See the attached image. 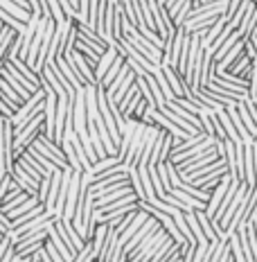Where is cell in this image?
<instances>
[{
	"mask_svg": "<svg viewBox=\"0 0 257 262\" xmlns=\"http://www.w3.org/2000/svg\"><path fill=\"white\" fill-rule=\"evenodd\" d=\"M79 185H81V172H79V170H73V174H70L68 194H65V204H63V217H61V220H73L75 206H77V199H79Z\"/></svg>",
	"mask_w": 257,
	"mask_h": 262,
	"instance_id": "obj_4",
	"label": "cell"
},
{
	"mask_svg": "<svg viewBox=\"0 0 257 262\" xmlns=\"http://www.w3.org/2000/svg\"><path fill=\"white\" fill-rule=\"evenodd\" d=\"M145 111H147V102L140 97L138 104L133 106V111H131V116H129V118H133V120H142V116H145Z\"/></svg>",
	"mask_w": 257,
	"mask_h": 262,
	"instance_id": "obj_29",
	"label": "cell"
},
{
	"mask_svg": "<svg viewBox=\"0 0 257 262\" xmlns=\"http://www.w3.org/2000/svg\"><path fill=\"white\" fill-rule=\"evenodd\" d=\"M118 48H111L108 46L106 50H104L102 54H100V59H97V63H95V68H92V75H95V84H100V79L104 77V73L108 70V66L113 63V59L118 57Z\"/></svg>",
	"mask_w": 257,
	"mask_h": 262,
	"instance_id": "obj_8",
	"label": "cell"
},
{
	"mask_svg": "<svg viewBox=\"0 0 257 262\" xmlns=\"http://www.w3.org/2000/svg\"><path fill=\"white\" fill-rule=\"evenodd\" d=\"M160 70H162V75H165L167 84L172 86L174 95H176V97H183V95H185V91H188V86H185L183 77L178 75V70L174 68V66H160Z\"/></svg>",
	"mask_w": 257,
	"mask_h": 262,
	"instance_id": "obj_9",
	"label": "cell"
},
{
	"mask_svg": "<svg viewBox=\"0 0 257 262\" xmlns=\"http://www.w3.org/2000/svg\"><path fill=\"white\" fill-rule=\"evenodd\" d=\"M59 185H61V170H54L52 177H50V188H48V196L43 201L48 212L54 215V201H57V194H59Z\"/></svg>",
	"mask_w": 257,
	"mask_h": 262,
	"instance_id": "obj_11",
	"label": "cell"
},
{
	"mask_svg": "<svg viewBox=\"0 0 257 262\" xmlns=\"http://www.w3.org/2000/svg\"><path fill=\"white\" fill-rule=\"evenodd\" d=\"M54 228H57V233L63 237V242L68 244V247L73 249L75 253H79V251L84 249L86 239L81 237L79 233L73 228V224H70V220H54Z\"/></svg>",
	"mask_w": 257,
	"mask_h": 262,
	"instance_id": "obj_2",
	"label": "cell"
},
{
	"mask_svg": "<svg viewBox=\"0 0 257 262\" xmlns=\"http://www.w3.org/2000/svg\"><path fill=\"white\" fill-rule=\"evenodd\" d=\"M151 75H154V77H156V81H158V89H160V93H162V95H165V102H167V100H174V97H176V95H174L172 86L167 84V79H165V75H162V70H160V68H156Z\"/></svg>",
	"mask_w": 257,
	"mask_h": 262,
	"instance_id": "obj_18",
	"label": "cell"
},
{
	"mask_svg": "<svg viewBox=\"0 0 257 262\" xmlns=\"http://www.w3.org/2000/svg\"><path fill=\"white\" fill-rule=\"evenodd\" d=\"M63 57L68 59V63L73 66L75 73H77L79 77L84 79V84H95V75H92V68H90V63L84 59V54L77 52V50L73 48V50H70L68 54H63Z\"/></svg>",
	"mask_w": 257,
	"mask_h": 262,
	"instance_id": "obj_5",
	"label": "cell"
},
{
	"mask_svg": "<svg viewBox=\"0 0 257 262\" xmlns=\"http://www.w3.org/2000/svg\"><path fill=\"white\" fill-rule=\"evenodd\" d=\"M75 41H77V30H75V23H73V25H70V30H68V36H65V41H63V46H61V52H59V54H68L75 48Z\"/></svg>",
	"mask_w": 257,
	"mask_h": 262,
	"instance_id": "obj_25",
	"label": "cell"
},
{
	"mask_svg": "<svg viewBox=\"0 0 257 262\" xmlns=\"http://www.w3.org/2000/svg\"><path fill=\"white\" fill-rule=\"evenodd\" d=\"M135 84H138V89H140V95H142V100H145V102H147V104H149V106H156L154 93H151L149 84H147L145 75H142V77H135ZM156 108H158V106H156Z\"/></svg>",
	"mask_w": 257,
	"mask_h": 262,
	"instance_id": "obj_19",
	"label": "cell"
},
{
	"mask_svg": "<svg viewBox=\"0 0 257 262\" xmlns=\"http://www.w3.org/2000/svg\"><path fill=\"white\" fill-rule=\"evenodd\" d=\"M215 113H217L219 122H221L223 131H226V138H228V140H232L235 145H244V143H242V138H239V134H237V129H235V124H232L230 116H228L226 106H223V108H219V111H215Z\"/></svg>",
	"mask_w": 257,
	"mask_h": 262,
	"instance_id": "obj_10",
	"label": "cell"
},
{
	"mask_svg": "<svg viewBox=\"0 0 257 262\" xmlns=\"http://www.w3.org/2000/svg\"><path fill=\"white\" fill-rule=\"evenodd\" d=\"M30 147V145H27ZM32 147H34L36 151H41L43 156L48 158V161H52L57 167H68V161H65V156H63V149H61V145L59 143H54L52 138H48V136H43L39 134L34 140H32Z\"/></svg>",
	"mask_w": 257,
	"mask_h": 262,
	"instance_id": "obj_1",
	"label": "cell"
},
{
	"mask_svg": "<svg viewBox=\"0 0 257 262\" xmlns=\"http://www.w3.org/2000/svg\"><path fill=\"white\" fill-rule=\"evenodd\" d=\"M14 111H16V108H14V106H9L7 102H5L3 97H0V116H5V118H12V116H14Z\"/></svg>",
	"mask_w": 257,
	"mask_h": 262,
	"instance_id": "obj_31",
	"label": "cell"
},
{
	"mask_svg": "<svg viewBox=\"0 0 257 262\" xmlns=\"http://www.w3.org/2000/svg\"><path fill=\"white\" fill-rule=\"evenodd\" d=\"M147 172H149V179H151V185H154L156 196H162L165 194V188H162V183H160V177H158L156 165H147Z\"/></svg>",
	"mask_w": 257,
	"mask_h": 262,
	"instance_id": "obj_22",
	"label": "cell"
},
{
	"mask_svg": "<svg viewBox=\"0 0 257 262\" xmlns=\"http://www.w3.org/2000/svg\"><path fill=\"white\" fill-rule=\"evenodd\" d=\"M0 7L5 9L9 16H14V18H18L20 23H27V18H30V9H23V7H18L16 3H12V0H0Z\"/></svg>",
	"mask_w": 257,
	"mask_h": 262,
	"instance_id": "obj_13",
	"label": "cell"
},
{
	"mask_svg": "<svg viewBox=\"0 0 257 262\" xmlns=\"http://www.w3.org/2000/svg\"><path fill=\"white\" fill-rule=\"evenodd\" d=\"M9 228H12V222H9V217L5 215L3 210H0V233H5V235H7Z\"/></svg>",
	"mask_w": 257,
	"mask_h": 262,
	"instance_id": "obj_30",
	"label": "cell"
},
{
	"mask_svg": "<svg viewBox=\"0 0 257 262\" xmlns=\"http://www.w3.org/2000/svg\"><path fill=\"white\" fill-rule=\"evenodd\" d=\"M25 149H27V151H30V156H32V158H34V161H36V163H39V165H41V167H45V170H48V172H54V170H61V167H57V165H54V163H52V161H48V158H45V156H43V154H41V151H36V149H34V147H32V145H30V147H25Z\"/></svg>",
	"mask_w": 257,
	"mask_h": 262,
	"instance_id": "obj_20",
	"label": "cell"
},
{
	"mask_svg": "<svg viewBox=\"0 0 257 262\" xmlns=\"http://www.w3.org/2000/svg\"><path fill=\"white\" fill-rule=\"evenodd\" d=\"M43 242H45V239H39V242H32V244H25V247L16 249L14 253H16V255H20V258H30V255H34L36 251L43 247Z\"/></svg>",
	"mask_w": 257,
	"mask_h": 262,
	"instance_id": "obj_23",
	"label": "cell"
},
{
	"mask_svg": "<svg viewBox=\"0 0 257 262\" xmlns=\"http://www.w3.org/2000/svg\"><path fill=\"white\" fill-rule=\"evenodd\" d=\"M230 181H232V177L228 172H223L221 174V181H219L215 188H212V194H210V199L205 201V215L207 217H212L217 212V208H219V204H221V199H223V192L228 190V185H230Z\"/></svg>",
	"mask_w": 257,
	"mask_h": 262,
	"instance_id": "obj_6",
	"label": "cell"
},
{
	"mask_svg": "<svg viewBox=\"0 0 257 262\" xmlns=\"http://www.w3.org/2000/svg\"><path fill=\"white\" fill-rule=\"evenodd\" d=\"M122 63H124V54H122V52H118V57L113 59V63L108 66V70H106V73H104V77L100 79V86H104V89H106V86L111 84L113 79H115V75L120 73V68H122Z\"/></svg>",
	"mask_w": 257,
	"mask_h": 262,
	"instance_id": "obj_15",
	"label": "cell"
},
{
	"mask_svg": "<svg viewBox=\"0 0 257 262\" xmlns=\"http://www.w3.org/2000/svg\"><path fill=\"white\" fill-rule=\"evenodd\" d=\"M253 36H257V5H255V9H253V16H250L248 32H246L244 41H250V39H253Z\"/></svg>",
	"mask_w": 257,
	"mask_h": 262,
	"instance_id": "obj_28",
	"label": "cell"
},
{
	"mask_svg": "<svg viewBox=\"0 0 257 262\" xmlns=\"http://www.w3.org/2000/svg\"><path fill=\"white\" fill-rule=\"evenodd\" d=\"M145 134H147V122L138 120L135 131H133V138H131V145H129V151H127V156H124V163H127V165H138L140 154H142V145H145Z\"/></svg>",
	"mask_w": 257,
	"mask_h": 262,
	"instance_id": "obj_3",
	"label": "cell"
},
{
	"mask_svg": "<svg viewBox=\"0 0 257 262\" xmlns=\"http://www.w3.org/2000/svg\"><path fill=\"white\" fill-rule=\"evenodd\" d=\"M239 39H242V34H239L237 30H232V32H230V36H228V39L223 41L221 46H219L217 50H215V54H212V59H215V61H221V59H223V54H226L228 50H230V48H232V46H235V43H237Z\"/></svg>",
	"mask_w": 257,
	"mask_h": 262,
	"instance_id": "obj_17",
	"label": "cell"
},
{
	"mask_svg": "<svg viewBox=\"0 0 257 262\" xmlns=\"http://www.w3.org/2000/svg\"><path fill=\"white\" fill-rule=\"evenodd\" d=\"M194 217H196V222H199V226H201V231H203V235H205L207 239H217V231H215V226H212L210 217L205 215V210H194Z\"/></svg>",
	"mask_w": 257,
	"mask_h": 262,
	"instance_id": "obj_16",
	"label": "cell"
},
{
	"mask_svg": "<svg viewBox=\"0 0 257 262\" xmlns=\"http://www.w3.org/2000/svg\"><path fill=\"white\" fill-rule=\"evenodd\" d=\"M7 61L12 63L14 68L18 70V73L23 75L25 79H30V81H32V84H34V86H41V75L36 73V70H32L30 66H27V63H25V61H23V59H20V57H12V59H7Z\"/></svg>",
	"mask_w": 257,
	"mask_h": 262,
	"instance_id": "obj_12",
	"label": "cell"
},
{
	"mask_svg": "<svg viewBox=\"0 0 257 262\" xmlns=\"http://www.w3.org/2000/svg\"><path fill=\"white\" fill-rule=\"evenodd\" d=\"M52 61L57 63V68L61 70V75H63V77L68 79L70 84H73V89H75V91H77V89H81V86H86V84H84V79H81L79 75L75 73V70H73V66L68 63V59H65L63 54H57V57H54Z\"/></svg>",
	"mask_w": 257,
	"mask_h": 262,
	"instance_id": "obj_7",
	"label": "cell"
},
{
	"mask_svg": "<svg viewBox=\"0 0 257 262\" xmlns=\"http://www.w3.org/2000/svg\"><path fill=\"white\" fill-rule=\"evenodd\" d=\"M36 204H41V201H39V199H36V194H30V196H27V199H25V201H20V204H18V206H14V208H12V210H9V212H5V215H7V217H9V222H12V220H16V217L25 215V212H27V210H30V208H34V206H36Z\"/></svg>",
	"mask_w": 257,
	"mask_h": 262,
	"instance_id": "obj_14",
	"label": "cell"
},
{
	"mask_svg": "<svg viewBox=\"0 0 257 262\" xmlns=\"http://www.w3.org/2000/svg\"><path fill=\"white\" fill-rule=\"evenodd\" d=\"M50 177H52V174H45V177H43L41 181H39V188H36V199H39L41 204L45 201V196H48V188H50Z\"/></svg>",
	"mask_w": 257,
	"mask_h": 262,
	"instance_id": "obj_27",
	"label": "cell"
},
{
	"mask_svg": "<svg viewBox=\"0 0 257 262\" xmlns=\"http://www.w3.org/2000/svg\"><path fill=\"white\" fill-rule=\"evenodd\" d=\"M3 237H5V233H0V239H3Z\"/></svg>",
	"mask_w": 257,
	"mask_h": 262,
	"instance_id": "obj_33",
	"label": "cell"
},
{
	"mask_svg": "<svg viewBox=\"0 0 257 262\" xmlns=\"http://www.w3.org/2000/svg\"><path fill=\"white\" fill-rule=\"evenodd\" d=\"M145 79H147V84H149L151 93H154L156 106H162V104H165V95H162L160 89H158V81H156V77H154V75H151V73H147V75H145Z\"/></svg>",
	"mask_w": 257,
	"mask_h": 262,
	"instance_id": "obj_21",
	"label": "cell"
},
{
	"mask_svg": "<svg viewBox=\"0 0 257 262\" xmlns=\"http://www.w3.org/2000/svg\"><path fill=\"white\" fill-rule=\"evenodd\" d=\"M48 3V12H50V18H54V23H59V20H63V9L61 5H59V0H45Z\"/></svg>",
	"mask_w": 257,
	"mask_h": 262,
	"instance_id": "obj_24",
	"label": "cell"
},
{
	"mask_svg": "<svg viewBox=\"0 0 257 262\" xmlns=\"http://www.w3.org/2000/svg\"><path fill=\"white\" fill-rule=\"evenodd\" d=\"M172 145H174V138L172 136H165V140H162V145H160V154H158V163H165L167 158H169V151H172Z\"/></svg>",
	"mask_w": 257,
	"mask_h": 262,
	"instance_id": "obj_26",
	"label": "cell"
},
{
	"mask_svg": "<svg viewBox=\"0 0 257 262\" xmlns=\"http://www.w3.org/2000/svg\"><path fill=\"white\" fill-rule=\"evenodd\" d=\"M39 251H41V249H39ZM39 251H36L34 255H30V262H41V260H39Z\"/></svg>",
	"mask_w": 257,
	"mask_h": 262,
	"instance_id": "obj_32",
	"label": "cell"
}]
</instances>
